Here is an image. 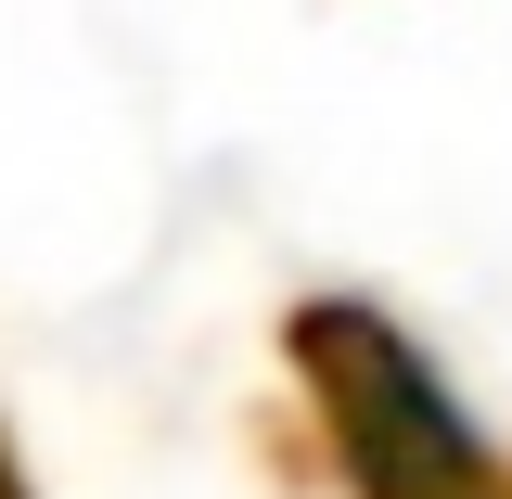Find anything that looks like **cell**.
I'll return each mask as SVG.
<instances>
[{
	"instance_id": "obj_1",
	"label": "cell",
	"mask_w": 512,
	"mask_h": 499,
	"mask_svg": "<svg viewBox=\"0 0 512 499\" xmlns=\"http://www.w3.org/2000/svg\"><path fill=\"white\" fill-rule=\"evenodd\" d=\"M308 359H320V397H333V423H346V448H359L372 499H487L474 436L448 423V397L423 384V359H410L397 333H372L359 308H320Z\"/></svg>"
}]
</instances>
